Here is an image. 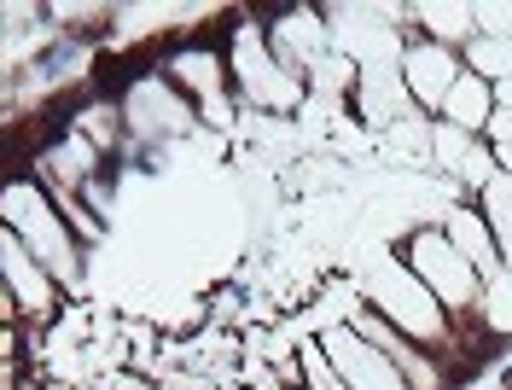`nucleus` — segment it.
<instances>
[{
    "label": "nucleus",
    "instance_id": "obj_13",
    "mask_svg": "<svg viewBox=\"0 0 512 390\" xmlns=\"http://www.w3.org/2000/svg\"><path fill=\"white\" fill-rule=\"evenodd\" d=\"M483 286H489V321H495V332H512V268L507 262H489Z\"/></svg>",
    "mask_w": 512,
    "mask_h": 390
},
{
    "label": "nucleus",
    "instance_id": "obj_15",
    "mask_svg": "<svg viewBox=\"0 0 512 390\" xmlns=\"http://www.w3.org/2000/svg\"><path fill=\"white\" fill-rule=\"evenodd\" d=\"M483 210H489L495 233H512V175H507V169H501V175L483 187Z\"/></svg>",
    "mask_w": 512,
    "mask_h": 390
},
{
    "label": "nucleus",
    "instance_id": "obj_3",
    "mask_svg": "<svg viewBox=\"0 0 512 390\" xmlns=\"http://www.w3.org/2000/svg\"><path fill=\"white\" fill-rule=\"evenodd\" d=\"M320 350H326V361L338 367V379L350 390H414L396 367H390V356L384 350H373L355 326H326V338H320Z\"/></svg>",
    "mask_w": 512,
    "mask_h": 390
},
{
    "label": "nucleus",
    "instance_id": "obj_18",
    "mask_svg": "<svg viewBox=\"0 0 512 390\" xmlns=\"http://www.w3.org/2000/svg\"><path fill=\"white\" fill-rule=\"evenodd\" d=\"M478 12L483 35H512V0H501V6H472Z\"/></svg>",
    "mask_w": 512,
    "mask_h": 390
},
{
    "label": "nucleus",
    "instance_id": "obj_23",
    "mask_svg": "<svg viewBox=\"0 0 512 390\" xmlns=\"http://www.w3.org/2000/svg\"><path fill=\"white\" fill-rule=\"evenodd\" d=\"M501 251H507V268H512V233H501Z\"/></svg>",
    "mask_w": 512,
    "mask_h": 390
},
{
    "label": "nucleus",
    "instance_id": "obj_22",
    "mask_svg": "<svg viewBox=\"0 0 512 390\" xmlns=\"http://www.w3.org/2000/svg\"><path fill=\"white\" fill-rule=\"evenodd\" d=\"M495 163H507V175H512V146H501V152H495Z\"/></svg>",
    "mask_w": 512,
    "mask_h": 390
},
{
    "label": "nucleus",
    "instance_id": "obj_17",
    "mask_svg": "<svg viewBox=\"0 0 512 390\" xmlns=\"http://www.w3.org/2000/svg\"><path fill=\"white\" fill-rule=\"evenodd\" d=\"M303 379L315 390H350L344 379H338V367L326 361V350H303Z\"/></svg>",
    "mask_w": 512,
    "mask_h": 390
},
{
    "label": "nucleus",
    "instance_id": "obj_19",
    "mask_svg": "<svg viewBox=\"0 0 512 390\" xmlns=\"http://www.w3.org/2000/svg\"><path fill=\"white\" fill-rule=\"evenodd\" d=\"M489 129H495L501 146H512V111H495V117H489Z\"/></svg>",
    "mask_w": 512,
    "mask_h": 390
},
{
    "label": "nucleus",
    "instance_id": "obj_21",
    "mask_svg": "<svg viewBox=\"0 0 512 390\" xmlns=\"http://www.w3.org/2000/svg\"><path fill=\"white\" fill-rule=\"evenodd\" d=\"M495 99H501V111H512V82H495Z\"/></svg>",
    "mask_w": 512,
    "mask_h": 390
},
{
    "label": "nucleus",
    "instance_id": "obj_14",
    "mask_svg": "<svg viewBox=\"0 0 512 390\" xmlns=\"http://www.w3.org/2000/svg\"><path fill=\"white\" fill-rule=\"evenodd\" d=\"M414 18H425V30L448 35V41L472 35V24H478V12H472V6H414Z\"/></svg>",
    "mask_w": 512,
    "mask_h": 390
},
{
    "label": "nucleus",
    "instance_id": "obj_5",
    "mask_svg": "<svg viewBox=\"0 0 512 390\" xmlns=\"http://www.w3.org/2000/svg\"><path fill=\"white\" fill-rule=\"evenodd\" d=\"M0 268H6V292H12L18 309H30V315H47V309H53V274L30 257V245L12 228L0 239Z\"/></svg>",
    "mask_w": 512,
    "mask_h": 390
},
{
    "label": "nucleus",
    "instance_id": "obj_6",
    "mask_svg": "<svg viewBox=\"0 0 512 390\" xmlns=\"http://www.w3.org/2000/svg\"><path fill=\"white\" fill-rule=\"evenodd\" d=\"M233 65H239V76H245V94H251L256 105H291V99H297V82H291V76H280L274 53L256 41V30H239V41H233Z\"/></svg>",
    "mask_w": 512,
    "mask_h": 390
},
{
    "label": "nucleus",
    "instance_id": "obj_8",
    "mask_svg": "<svg viewBox=\"0 0 512 390\" xmlns=\"http://www.w3.org/2000/svg\"><path fill=\"white\" fill-rule=\"evenodd\" d=\"M355 99H361V117H367V123H396V117L408 123V117H414L408 76H396V70H361Z\"/></svg>",
    "mask_w": 512,
    "mask_h": 390
},
{
    "label": "nucleus",
    "instance_id": "obj_11",
    "mask_svg": "<svg viewBox=\"0 0 512 390\" xmlns=\"http://www.w3.org/2000/svg\"><path fill=\"white\" fill-rule=\"evenodd\" d=\"M443 239L472 262V268H489V262H495V257H489V228H483L472 210H448V233H443Z\"/></svg>",
    "mask_w": 512,
    "mask_h": 390
},
{
    "label": "nucleus",
    "instance_id": "obj_1",
    "mask_svg": "<svg viewBox=\"0 0 512 390\" xmlns=\"http://www.w3.org/2000/svg\"><path fill=\"white\" fill-rule=\"evenodd\" d=\"M6 228L30 245V257L41 262V268H47L59 286H76V280H82L76 245L64 239L59 216H53V204L35 193V187H24V181H12V187H6Z\"/></svg>",
    "mask_w": 512,
    "mask_h": 390
},
{
    "label": "nucleus",
    "instance_id": "obj_2",
    "mask_svg": "<svg viewBox=\"0 0 512 390\" xmlns=\"http://www.w3.org/2000/svg\"><path fill=\"white\" fill-rule=\"evenodd\" d=\"M367 297L402 326V338H443V309H437L431 286L419 274H402L390 257H379L367 268Z\"/></svg>",
    "mask_w": 512,
    "mask_h": 390
},
{
    "label": "nucleus",
    "instance_id": "obj_16",
    "mask_svg": "<svg viewBox=\"0 0 512 390\" xmlns=\"http://www.w3.org/2000/svg\"><path fill=\"white\" fill-rule=\"evenodd\" d=\"M431 146H437V158H443L448 169H460V163H466V152H472L466 129H454V123H437V129H431Z\"/></svg>",
    "mask_w": 512,
    "mask_h": 390
},
{
    "label": "nucleus",
    "instance_id": "obj_20",
    "mask_svg": "<svg viewBox=\"0 0 512 390\" xmlns=\"http://www.w3.org/2000/svg\"><path fill=\"white\" fill-rule=\"evenodd\" d=\"M251 379H256V390H280V379H274V373H262V361H251Z\"/></svg>",
    "mask_w": 512,
    "mask_h": 390
},
{
    "label": "nucleus",
    "instance_id": "obj_10",
    "mask_svg": "<svg viewBox=\"0 0 512 390\" xmlns=\"http://www.w3.org/2000/svg\"><path fill=\"white\" fill-rule=\"evenodd\" d=\"M489 117H495V111H489V82H483V76H460L454 94L443 99V123L472 134V129H483Z\"/></svg>",
    "mask_w": 512,
    "mask_h": 390
},
{
    "label": "nucleus",
    "instance_id": "obj_9",
    "mask_svg": "<svg viewBox=\"0 0 512 390\" xmlns=\"http://www.w3.org/2000/svg\"><path fill=\"white\" fill-rule=\"evenodd\" d=\"M402 76H408V94L425 99V105H443L454 94V82H460V65H454V53L448 47H408V59H402Z\"/></svg>",
    "mask_w": 512,
    "mask_h": 390
},
{
    "label": "nucleus",
    "instance_id": "obj_7",
    "mask_svg": "<svg viewBox=\"0 0 512 390\" xmlns=\"http://www.w3.org/2000/svg\"><path fill=\"white\" fill-rule=\"evenodd\" d=\"M332 18H344L338 24V47L355 53L367 70H390V59H408L402 35L390 30V24H373V12H332Z\"/></svg>",
    "mask_w": 512,
    "mask_h": 390
},
{
    "label": "nucleus",
    "instance_id": "obj_12",
    "mask_svg": "<svg viewBox=\"0 0 512 390\" xmlns=\"http://www.w3.org/2000/svg\"><path fill=\"white\" fill-rule=\"evenodd\" d=\"M472 76L512 82V35H478L472 41Z\"/></svg>",
    "mask_w": 512,
    "mask_h": 390
},
{
    "label": "nucleus",
    "instance_id": "obj_4",
    "mask_svg": "<svg viewBox=\"0 0 512 390\" xmlns=\"http://www.w3.org/2000/svg\"><path fill=\"white\" fill-rule=\"evenodd\" d=\"M414 274L431 286V297H443L448 309H460V303L478 297V268L460 257L443 233H419L414 239Z\"/></svg>",
    "mask_w": 512,
    "mask_h": 390
}]
</instances>
